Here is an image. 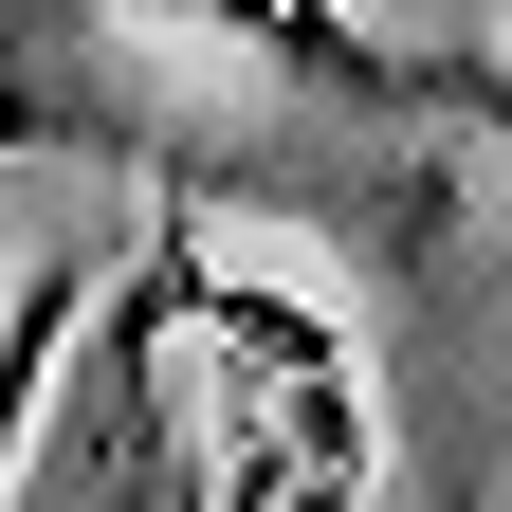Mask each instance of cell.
Wrapping results in <instances>:
<instances>
[{
	"instance_id": "3957f363",
	"label": "cell",
	"mask_w": 512,
	"mask_h": 512,
	"mask_svg": "<svg viewBox=\"0 0 512 512\" xmlns=\"http://www.w3.org/2000/svg\"><path fill=\"white\" fill-rule=\"evenodd\" d=\"M421 128H494L512 147V55H421Z\"/></svg>"
},
{
	"instance_id": "7a4b0ae2",
	"label": "cell",
	"mask_w": 512,
	"mask_h": 512,
	"mask_svg": "<svg viewBox=\"0 0 512 512\" xmlns=\"http://www.w3.org/2000/svg\"><path fill=\"white\" fill-rule=\"evenodd\" d=\"M55 37H128V19H183V37H220L256 55V74H293V92H330V110H384V128H421V55L403 37H366L348 0H37Z\"/></svg>"
},
{
	"instance_id": "6da1fadb",
	"label": "cell",
	"mask_w": 512,
	"mask_h": 512,
	"mask_svg": "<svg viewBox=\"0 0 512 512\" xmlns=\"http://www.w3.org/2000/svg\"><path fill=\"white\" fill-rule=\"evenodd\" d=\"M183 311H202V512H366V366L293 275H202L183 256Z\"/></svg>"
}]
</instances>
